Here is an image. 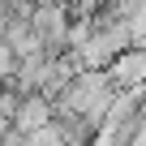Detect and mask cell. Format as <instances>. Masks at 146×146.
Listing matches in <instances>:
<instances>
[{"instance_id":"1","label":"cell","mask_w":146,"mask_h":146,"mask_svg":"<svg viewBox=\"0 0 146 146\" xmlns=\"http://www.w3.org/2000/svg\"><path fill=\"white\" fill-rule=\"evenodd\" d=\"M69 22H73V13L60 0H35V9H30V30H35V39L43 43L47 56L69 47Z\"/></svg>"},{"instance_id":"2","label":"cell","mask_w":146,"mask_h":146,"mask_svg":"<svg viewBox=\"0 0 146 146\" xmlns=\"http://www.w3.org/2000/svg\"><path fill=\"white\" fill-rule=\"evenodd\" d=\"M103 73H108L112 90L142 86V82H146V52H142V47H125V52H116V56L103 64Z\"/></svg>"},{"instance_id":"3","label":"cell","mask_w":146,"mask_h":146,"mask_svg":"<svg viewBox=\"0 0 146 146\" xmlns=\"http://www.w3.org/2000/svg\"><path fill=\"white\" fill-rule=\"evenodd\" d=\"M47 120H52V99H47V95H39V90L17 95V108H13V116H9V125H13L17 133H30V129H39V125H47Z\"/></svg>"},{"instance_id":"4","label":"cell","mask_w":146,"mask_h":146,"mask_svg":"<svg viewBox=\"0 0 146 146\" xmlns=\"http://www.w3.org/2000/svg\"><path fill=\"white\" fill-rule=\"evenodd\" d=\"M13 108H17V90H13L9 82H0V129L9 125V116H13Z\"/></svg>"},{"instance_id":"5","label":"cell","mask_w":146,"mask_h":146,"mask_svg":"<svg viewBox=\"0 0 146 146\" xmlns=\"http://www.w3.org/2000/svg\"><path fill=\"white\" fill-rule=\"evenodd\" d=\"M13 69H17V52L0 39V82H9V78H13Z\"/></svg>"}]
</instances>
